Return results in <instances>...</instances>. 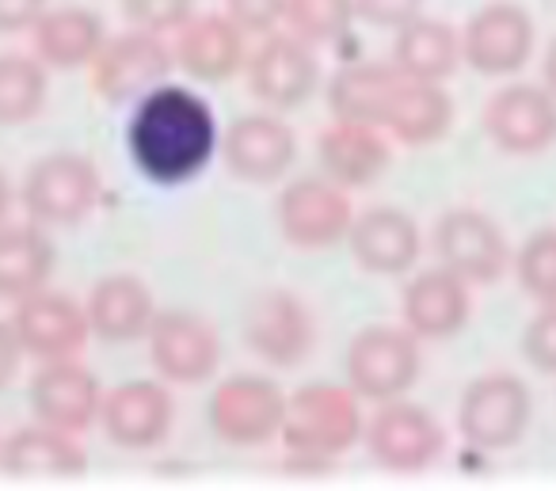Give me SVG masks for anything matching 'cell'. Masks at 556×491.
I'll return each instance as SVG.
<instances>
[{"label": "cell", "mask_w": 556, "mask_h": 491, "mask_svg": "<svg viewBox=\"0 0 556 491\" xmlns=\"http://www.w3.org/2000/svg\"><path fill=\"white\" fill-rule=\"evenodd\" d=\"M126 149H130L134 168L149 184H191L222 149L214 108L187 85L149 88L126 126Z\"/></svg>", "instance_id": "6da1fadb"}, {"label": "cell", "mask_w": 556, "mask_h": 491, "mask_svg": "<svg viewBox=\"0 0 556 491\" xmlns=\"http://www.w3.org/2000/svg\"><path fill=\"white\" fill-rule=\"evenodd\" d=\"M358 392L351 385H328L313 381L287 396V419H282V445L290 457L320 461L328 465L332 457H343L355 450L366 435L363 407H358Z\"/></svg>", "instance_id": "7a4b0ae2"}, {"label": "cell", "mask_w": 556, "mask_h": 491, "mask_svg": "<svg viewBox=\"0 0 556 491\" xmlns=\"http://www.w3.org/2000/svg\"><path fill=\"white\" fill-rule=\"evenodd\" d=\"M20 194H24L31 222L65 229V225H80L100 206L103 179L100 168L85 153L58 149V153H47L42 161L31 164Z\"/></svg>", "instance_id": "3957f363"}, {"label": "cell", "mask_w": 556, "mask_h": 491, "mask_svg": "<svg viewBox=\"0 0 556 491\" xmlns=\"http://www.w3.org/2000/svg\"><path fill=\"white\" fill-rule=\"evenodd\" d=\"M355 206H351L348 187L328 176H302L282 187L275 202V225L290 248L320 252L340 240H348Z\"/></svg>", "instance_id": "277c9868"}, {"label": "cell", "mask_w": 556, "mask_h": 491, "mask_svg": "<svg viewBox=\"0 0 556 491\" xmlns=\"http://www.w3.org/2000/svg\"><path fill=\"white\" fill-rule=\"evenodd\" d=\"M214 435L229 445H267L282 435L287 392L263 374H232L214 385L206 404Z\"/></svg>", "instance_id": "5b68a950"}, {"label": "cell", "mask_w": 556, "mask_h": 491, "mask_svg": "<svg viewBox=\"0 0 556 491\" xmlns=\"http://www.w3.org/2000/svg\"><path fill=\"white\" fill-rule=\"evenodd\" d=\"M419 336L412 328L374 324L363 328L348 347V385L363 400L386 404L416 385L419 377Z\"/></svg>", "instance_id": "8992f818"}, {"label": "cell", "mask_w": 556, "mask_h": 491, "mask_svg": "<svg viewBox=\"0 0 556 491\" xmlns=\"http://www.w3.org/2000/svg\"><path fill=\"white\" fill-rule=\"evenodd\" d=\"M530 389L515 374H488L462 392L457 430L477 450H510L530 427Z\"/></svg>", "instance_id": "52a82bcc"}, {"label": "cell", "mask_w": 556, "mask_h": 491, "mask_svg": "<svg viewBox=\"0 0 556 491\" xmlns=\"http://www.w3.org/2000/svg\"><path fill=\"white\" fill-rule=\"evenodd\" d=\"M248 88L270 111H294L317 92L320 62L313 54V42L298 39L294 32H270L255 50H248Z\"/></svg>", "instance_id": "ba28073f"}, {"label": "cell", "mask_w": 556, "mask_h": 491, "mask_svg": "<svg viewBox=\"0 0 556 491\" xmlns=\"http://www.w3.org/2000/svg\"><path fill=\"white\" fill-rule=\"evenodd\" d=\"M146 339L149 362L168 385H202L222 366V339H217L214 324L187 309L156 313Z\"/></svg>", "instance_id": "9c48e42d"}, {"label": "cell", "mask_w": 556, "mask_h": 491, "mask_svg": "<svg viewBox=\"0 0 556 491\" xmlns=\"http://www.w3.org/2000/svg\"><path fill=\"white\" fill-rule=\"evenodd\" d=\"M172 65H176V54L164 47L161 35L130 27V32L103 42L88 70H92V88L103 100L126 103V100H141L149 88L164 85Z\"/></svg>", "instance_id": "30bf717a"}, {"label": "cell", "mask_w": 556, "mask_h": 491, "mask_svg": "<svg viewBox=\"0 0 556 491\" xmlns=\"http://www.w3.org/2000/svg\"><path fill=\"white\" fill-rule=\"evenodd\" d=\"M366 450L389 473H424L446 445L439 419L408 400H386L366 423Z\"/></svg>", "instance_id": "8fae6325"}, {"label": "cell", "mask_w": 556, "mask_h": 491, "mask_svg": "<svg viewBox=\"0 0 556 491\" xmlns=\"http://www.w3.org/2000/svg\"><path fill=\"white\" fill-rule=\"evenodd\" d=\"M12 331H16L24 354L39 362L58 358H77L85 351L92 324H88V309L70 293L54 290H35L16 301L12 309Z\"/></svg>", "instance_id": "7c38bea8"}, {"label": "cell", "mask_w": 556, "mask_h": 491, "mask_svg": "<svg viewBox=\"0 0 556 491\" xmlns=\"http://www.w3.org/2000/svg\"><path fill=\"white\" fill-rule=\"evenodd\" d=\"M244 343L267 366L290 369L313 351V316L290 290H263L244 309Z\"/></svg>", "instance_id": "4fadbf2b"}, {"label": "cell", "mask_w": 556, "mask_h": 491, "mask_svg": "<svg viewBox=\"0 0 556 491\" xmlns=\"http://www.w3.org/2000/svg\"><path fill=\"white\" fill-rule=\"evenodd\" d=\"M533 54V20L522 4H484L462 32V58L484 77H510Z\"/></svg>", "instance_id": "5bb4252c"}, {"label": "cell", "mask_w": 556, "mask_h": 491, "mask_svg": "<svg viewBox=\"0 0 556 491\" xmlns=\"http://www.w3.org/2000/svg\"><path fill=\"white\" fill-rule=\"evenodd\" d=\"M434 252L439 263L465 278L469 286H488L507 270V240L488 214L469 206L446 210L434 225Z\"/></svg>", "instance_id": "9a60e30c"}, {"label": "cell", "mask_w": 556, "mask_h": 491, "mask_svg": "<svg viewBox=\"0 0 556 491\" xmlns=\"http://www.w3.org/2000/svg\"><path fill=\"white\" fill-rule=\"evenodd\" d=\"M31 415L47 427L70 430L80 435L92 423H100V407H103V389L100 377L88 366H80L77 358H58V362H39L31 377Z\"/></svg>", "instance_id": "2e32d148"}, {"label": "cell", "mask_w": 556, "mask_h": 491, "mask_svg": "<svg viewBox=\"0 0 556 491\" xmlns=\"http://www.w3.org/2000/svg\"><path fill=\"white\" fill-rule=\"evenodd\" d=\"M225 168L244 184H278L298 156V138L275 111H252L229 123L222 138Z\"/></svg>", "instance_id": "e0dca14e"}, {"label": "cell", "mask_w": 556, "mask_h": 491, "mask_svg": "<svg viewBox=\"0 0 556 491\" xmlns=\"http://www.w3.org/2000/svg\"><path fill=\"white\" fill-rule=\"evenodd\" d=\"M103 435L118 445V450H153L168 438L172 423H176V400H172L168 381H123L118 389L103 392L100 407Z\"/></svg>", "instance_id": "ac0fdd59"}, {"label": "cell", "mask_w": 556, "mask_h": 491, "mask_svg": "<svg viewBox=\"0 0 556 491\" xmlns=\"http://www.w3.org/2000/svg\"><path fill=\"white\" fill-rule=\"evenodd\" d=\"M484 130L503 153H541L556 141V96L538 85L500 88L484 108Z\"/></svg>", "instance_id": "d6986e66"}, {"label": "cell", "mask_w": 556, "mask_h": 491, "mask_svg": "<svg viewBox=\"0 0 556 491\" xmlns=\"http://www.w3.org/2000/svg\"><path fill=\"white\" fill-rule=\"evenodd\" d=\"M348 244L355 263L370 275H408L424 252L416 217L396 206H370L355 214Z\"/></svg>", "instance_id": "ffe728a7"}, {"label": "cell", "mask_w": 556, "mask_h": 491, "mask_svg": "<svg viewBox=\"0 0 556 491\" xmlns=\"http://www.w3.org/2000/svg\"><path fill=\"white\" fill-rule=\"evenodd\" d=\"M248 35L232 24L225 12H206L191 16L179 27L176 42V65L199 85H225L232 80L248 62Z\"/></svg>", "instance_id": "44dd1931"}, {"label": "cell", "mask_w": 556, "mask_h": 491, "mask_svg": "<svg viewBox=\"0 0 556 491\" xmlns=\"http://www.w3.org/2000/svg\"><path fill=\"white\" fill-rule=\"evenodd\" d=\"M317 156L325 176L348 191L378 184L393 164L386 130L370 123H348V118H332V126L317 138Z\"/></svg>", "instance_id": "7402d4cb"}, {"label": "cell", "mask_w": 556, "mask_h": 491, "mask_svg": "<svg viewBox=\"0 0 556 491\" xmlns=\"http://www.w3.org/2000/svg\"><path fill=\"white\" fill-rule=\"evenodd\" d=\"M472 313L469 282L450 267L419 270L404 290V328L419 339H450L465 328Z\"/></svg>", "instance_id": "603a6c76"}, {"label": "cell", "mask_w": 556, "mask_h": 491, "mask_svg": "<svg viewBox=\"0 0 556 491\" xmlns=\"http://www.w3.org/2000/svg\"><path fill=\"white\" fill-rule=\"evenodd\" d=\"M92 336L103 343H134L153 328V290L138 275H103L85 301Z\"/></svg>", "instance_id": "cb8c5ba5"}, {"label": "cell", "mask_w": 556, "mask_h": 491, "mask_svg": "<svg viewBox=\"0 0 556 491\" xmlns=\"http://www.w3.org/2000/svg\"><path fill=\"white\" fill-rule=\"evenodd\" d=\"M0 468L20 480H39V476L70 480L88 473V453L80 450L77 435L35 419L31 427H20L9 442H0Z\"/></svg>", "instance_id": "d4e9b609"}, {"label": "cell", "mask_w": 556, "mask_h": 491, "mask_svg": "<svg viewBox=\"0 0 556 491\" xmlns=\"http://www.w3.org/2000/svg\"><path fill=\"white\" fill-rule=\"evenodd\" d=\"M35 39V54L47 70H85V65L96 62L100 47L108 42V27H103V16L92 9H47L39 16V24L31 27Z\"/></svg>", "instance_id": "484cf974"}, {"label": "cell", "mask_w": 556, "mask_h": 491, "mask_svg": "<svg viewBox=\"0 0 556 491\" xmlns=\"http://www.w3.org/2000/svg\"><path fill=\"white\" fill-rule=\"evenodd\" d=\"M58 267L54 240L39 222L31 225H0V301H12L35 290H47Z\"/></svg>", "instance_id": "4316f807"}, {"label": "cell", "mask_w": 556, "mask_h": 491, "mask_svg": "<svg viewBox=\"0 0 556 491\" xmlns=\"http://www.w3.org/2000/svg\"><path fill=\"white\" fill-rule=\"evenodd\" d=\"M450 123H454V100L446 96L442 80H416L404 73L381 130L404 146H431L450 130Z\"/></svg>", "instance_id": "83f0119b"}, {"label": "cell", "mask_w": 556, "mask_h": 491, "mask_svg": "<svg viewBox=\"0 0 556 491\" xmlns=\"http://www.w3.org/2000/svg\"><path fill=\"white\" fill-rule=\"evenodd\" d=\"M404 73L396 62H358L343 65L328 85V108L332 118H348V123H386V111L393 103V92L401 88Z\"/></svg>", "instance_id": "f1b7e54d"}, {"label": "cell", "mask_w": 556, "mask_h": 491, "mask_svg": "<svg viewBox=\"0 0 556 491\" xmlns=\"http://www.w3.org/2000/svg\"><path fill=\"white\" fill-rule=\"evenodd\" d=\"M393 62L416 80H446L462 62V35L442 20L416 16L396 32Z\"/></svg>", "instance_id": "f546056e"}, {"label": "cell", "mask_w": 556, "mask_h": 491, "mask_svg": "<svg viewBox=\"0 0 556 491\" xmlns=\"http://www.w3.org/2000/svg\"><path fill=\"white\" fill-rule=\"evenodd\" d=\"M50 96V70L39 54H0V126H24L42 115Z\"/></svg>", "instance_id": "4dcf8cb0"}, {"label": "cell", "mask_w": 556, "mask_h": 491, "mask_svg": "<svg viewBox=\"0 0 556 491\" xmlns=\"http://www.w3.org/2000/svg\"><path fill=\"white\" fill-rule=\"evenodd\" d=\"M282 24L298 35V39L325 47L348 35L355 24V0H287V16Z\"/></svg>", "instance_id": "1f68e13d"}, {"label": "cell", "mask_w": 556, "mask_h": 491, "mask_svg": "<svg viewBox=\"0 0 556 491\" xmlns=\"http://www.w3.org/2000/svg\"><path fill=\"white\" fill-rule=\"evenodd\" d=\"M518 282L538 305H556V229L533 232L515 260Z\"/></svg>", "instance_id": "d6a6232c"}, {"label": "cell", "mask_w": 556, "mask_h": 491, "mask_svg": "<svg viewBox=\"0 0 556 491\" xmlns=\"http://www.w3.org/2000/svg\"><path fill=\"white\" fill-rule=\"evenodd\" d=\"M123 16L141 32H179L194 16V0H123Z\"/></svg>", "instance_id": "836d02e7"}, {"label": "cell", "mask_w": 556, "mask_h": 491, "mask_svg": "<svg viewBox=\"0 0 556 491\" xmlns=\"http://www.w3.org/2000/svg\"><path fill=\"white\" fill-rule=\"evenodd\" d=\"M522 354L541 374H556V305H541V313L526 324Z\"/></svg>", "instance_id": "e575fe53"}, {"label": "cell", "mask_w": 556, "mask_h": 491, "mask_svg": "<svg viewBox=\"0 0 556 491\" xmlns=\"http://www.w3.org/2000/svg\"><path fill=\"white\" fill-rule=\"evenodd\" d=\"M225 16L244 35H270L282 16H287V0H225Z\"/></svg>", "instance_id": "d590c367"}, {"label": "cell", "mask_w": 556, "mask_h": 491, "mask_svg": "<svg viewBox=\"0 0 556 491\" xmlns=\"http://www.w3.org/2000/svg\"><path fill=\"white\" fill-rule=\"evenodd\" d=\"M419 12H424V0H355V20L378 32H401Z\"/></svg>", "instance_id": "8d00e7d4"}, {"label": "cell", "mask_w": 556, "mask_h": 491, "mask_svg": "<svg viewBox=\"0 0 556 491\" xmlns=\"http://www.w3.org/2000/svg\"><path fill=\"white\" fill-rule=\"evenodd\" d=\"M47 9L50 0H0V35L31 32Z\"/></svg>", "instance_id": "74e56055"}, {"label": "cell", "mask_w": 556, "mask_h": 491, "mask_svg": "<svg viewBox=\"0 0 556 491\" xmlns=\"http://www.w3.org/2000/svg\"><path fill=\"white\" fill-rule=\"evenodd\" d=\"M20 358H24V347H20L16 331H12V320H0V392L16 381Z\"/></svg>", "instance_id": "f35d334b"}, {"label": "cell", "mask_w": 556, "mask_h": 491, "mask_svg": "<svg viewBox=\"0 0 556 491\" xmlns=\"http://www.w3.org/2000/svg\"><path fill=\"white\" fill-rule=\"evenodd\" d=\"M545 88L556 96V42L548 47V54H545Z\"/></svg>", "instance_id": "ab89813d"}, {"label": "cell", "mask_w": 556, "mask_h": 491, "mask_svg": "<svg viewBox=\"0 0 556 491\" xmlns=\"http://www.w3.org/2000/svg\"><path fill=\"white\" fill-rule=\"evenodd\" d=\"M9 206H12V187H9V176L0 172V225L9 217Z\"/></svg>", "instance_id": "60d3db41"}]
</instances>
